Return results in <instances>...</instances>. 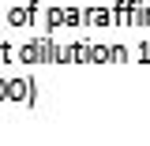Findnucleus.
Here are the masks:
<instances>
[]
</instances>
